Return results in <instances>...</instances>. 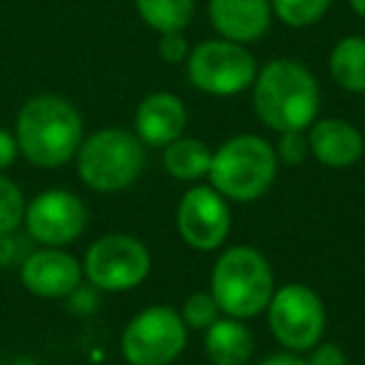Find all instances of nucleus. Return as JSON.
Wrapping results in <instances>:
<instances>
[{
	"label": "nucleus",
	"mask_w": 365,
	"mask_h": 365,
	"mask_svg": "<svg viewBox=\"0 0 365 365\" xmlns=\"http://www.w3.org/2000/svg\"><path fill=\"white\" fill-rule=\"evenodd\" d=\"M18 153H21V150H18L16 135L0 128V170H6V168H11V165H13V160L18 158Z\"/></svg>",
	"instance_id": "obj_28"
},
{
	"label": "nucleus",
	"mask_w": 365,
	"mask_h": 365,
	"mask_svg": "<svg viewBox=\"0 0 365 365\" xmlns=\"http://www.w3.org/2000/svg\"><path fill=\"white\" fill-rule=\"evenodd\" d=\"M26 228L36 243L61 248L83 235L88 225V208L71 190H46L26 205Z\"/></svg>",
	"instance_id": "obj_11"
},
{
	"label": "nucleus",
	"mask_w": 365,
	"mask_h": 365,
	"mask_svg": "<svg viewBox=\"0 0 365 365\" xmlns=\"http://www.w3.org/2000/svg\"><path fill=\"white\" fill-rule=\"evenodd\" d=\"M18 150L38 168H61L73 160L83 143V118L66 98L36 96L16 120Z\"/></svg>",
	"instance_id": "obj_2"
},
{
	"label": "nucleus",
	"mask_w": 365,
	"mask_h": 365,
	"mask_svg": "<svg viewBox=\"0 0 365 365\" xmlns=\"http://www.w3.org/2000/svg\"><path fill=\"white\" fill-rule=\"evenodd\" d=\"M138 16L155 33L185 31L193 21L195 0H135Z\"/></svg>",
	"instance_id": "obj_19"
},
{
	"label": "nucleus",
	"mask_w": 365,
	"mask_h": 365,
	"mask_svg": "<svg viewBox=\"0 0 365 365\" xmlns=\"http://www.w3.org/2000/svg\"><path fill=\"white\" fill-rule=\"evenodd\" d=\"M96 290L98 288H88V285H78L71 295H68V303H71V310L76 313H93L98 305V298H96Z\"/></svg>",
	"instance_id": "obj_27"
},
{
	"label": "nucleus",
	"mask_w": 365,
	"mask_h": 365,
	"mask_svg": "<svg viewBox=\"0 0 365 365\" xmlns=\"http://www.w3.org/2000/svg\"><path fill=\"white\" fill-rule=\"evenodd\" d=\"M258 76V63L245 46L233 41H205L188 53V78L200 93L230 98L248 91Z\"/></svg>",
	"instance_id": "obj_8"
},
{
	"label": "nucleus",
	"mask_w": 365,
	"mask_h": 365,
	"mask_svg": "<svg viewBox=\"0 0 365 365\" xmlns=\"http://www.w3.org/2000/svg\"><path fill=\"white\" fill-rule=\"evenodd\" d=\"M328 71L335 86L348 93H365V38L348 36L335 43L328 58Z\"/></svg>",
	"instance_id": "obj_18"
},
{
	"label": "nucleus",
	"mask_w": 365,
	"mask_h": 365,
	"mask_svg": "<svg viewBox=\"0 0 365 365\" xmlns=\"http://www.w3.org/2000/svg\"><path fill=\"white\" fill-rule=\"evenodd\" d=\"M273 16L290 28H308L330 11L333 0H270Z\"/></svg>",
	"instance_id": "obj_20"
},
{
	"label": "nucleus",
	"mask_w": 365,
	"mask_h": 365,
	"mask_svg": "<svg viewBox=\"0 0 365 365\" xmlns=\"http://www.w3.org/2000/svg\"><path fill=\"white\" fill-rule=\"evenodd\" d=\"M31 235H21L16 230L0 233V270L21 268L23 260L33 253L31 250Z\"/></svg>",
	"instance_id": "obj_23"
},
{
	"label": "nucleus",
	"mask_w": 365,
	"mask_h": 365,
	"mask_svg": "<svg viewBox=\"0 0 365 365\" xmlns=\"http://www.w3.org/2000/svg\"><path fill=\"white\" fill-rule=\"evenodd\" d=\"M350 8H353L360 18H365V0H350Z\"/></svg>",
	"instance_id": "obj_31"
},
{
	"label": "nucleus",
	"mask_w": 365,
	"mask_h": 365,
	"mask_svg": "<svg viewBox=\"0 0 365 365\" xmlns=\"http://www.w3.org/2000/svg\"><path fill=\"white\" fill-rule=\"evenodd\" d=\"M150 250L125 233H108L88 248L83 273L88 283L106 293H125L150 275Z\"/></svg>",
	"instance_id": "obj_9"
},
{
	"label": "nucleus",
	"mask_w": 365,
	"mask_h": 365,
	"mask_svg": "<svg viewBox=\"0 0 365 365\" xmlns=\"http://www.w3.org/2000/svg\"><path fill=\"white\" fill-rule=\"evenodd\" d=\"M265 310H268L270 333L290 353H305L323 340L328 315L320 295L310 285H283L273 293Z\"/></svg>",
	"instance_id": "obj_7"
},
{
	"label": "nucleus",
	"mask_w": 365,
	"mask_h": 365,
	"mask_svg": "<svg viewBox=\"0 0 365 365\" xmlns=\"http://www.w3.org/2000/svg\"><path fill=\"white\" fill-rule=\"evenodd\" d=\"M180 318L188 330H205L220 318V308L213 295H210V290L208 293L200 290V293H193L185 298V303L180 308Z\"/></svg>",
	"instance_id": "obj_21"
},
{
	"label": "nucleus",
	"mask_w": 365,
	"mask_h": 365,
	"mask_svg": "<svg viewBox=\"0 0 365 365\" xmlns=\"http://www.w3.org/2000/svg\"><path fill=\"white\" fill-rule=\"evenodd\" d=\"M278 175V155L265 138L245 133L225 140L210 160V188L225 200L250 203L263 198Z\"/></svg>",
	"instance_id": "obj_4"
},
{
	"label": "nucleus",
	"mask_w": 365,
	"mask_h": 365,
	"mask_svg": "<svg viewBox=\"0 0 365 365\" xmlns=\"http://www.w3.org/2000/svg\"><path fill=\"white\" fill-rule=\"evenodd\" d=\"M158 53H160V58L165 63H182L188 61V41H185V36H182V31L178 33H163L160 36V43H158Z\"/></svg>",
	"instance_id": "obj_25"
},
{
	"label": "nucleus",
	"mask_w": 365,
	"mask_h": 365,
	"mask_svg": "<svg viewBox=\"0 0 365 365\" xmlns=\"http://www.w3.org/2000/svg\"><path fill=\"white\" fill-rule=\"evenodd\" d=\"M230 208L228 200L208 185H195L185 190L178 203L175 225L182 243L193 250H218L230 235Z\"/></svg>",
	"instance_id": "obj_10"
},
{
	"label": "nucleus",
	"mask_w": 365,
	"mask_h": 365,
	"mask_svg": "<svg viewBox=\"0 0 365 365\" xmlns=\"http://www.w3.org/2000/svg\"><path fill=\"white\" fill-rule=\"evenodd\" d=\"M78 175L98 193L130 188L145 168V145L123 128H103L81 143L76 153Z\"/></svg>",
	"instance_id": "obj_5"
},
{
	"label": "nucleus",
	"mask_w": 365,
	"mask_h": 365,
	"mask_svg": "<svg viewBox=\"0 0 365 365\" xmlns=\"http://www.w3.org/2000/svg\"><path fill=\"white\" fill-rule=\"evenodd\" d=\"M308 148L310 155L320 165L343 170L363 158L365 140L353 123L340 120V118H323V120H315L310 125Z\"/></svg>",
	"instance_id": "obj_15"
},
{
	"label": "nucleus",
	"mask_w": 365,
	"mask_h": 365,
	"mask_svg": "<svg viewBox=\"0 0 365 365\" xmlns=\"http://www.w3.org/2000/svg\"><path fill=\"white\" fill-rule=\"evenodd\" d=\"M253 108L260 123L275 133L308 130L320 110L315 76L293 58H275L253 81Z\"/></svg>",
	"instance_id": "obj_1"
},
{
	"label": "nucleus",
	"mask_w": 365,
	"mask_h": 365,
	"mask_svg": "<svg viewBox=\"0 0 365 365\" xmlns=\"http://www.w3.org/2000/svg\"><path fill=\"white\" fill-rule=\"evenodd\" d=\"M275 293L270 263L260 250L250 245H235L220 253L210 273V295L220 313L248 320L268 308Z\"/></svg>",
	"instance_id": "obj_3"
},
{
	"label": "nucleus",
	"mask_w": 365,
	"mask_h": 365,
	"mask_svg": "<svg viewBox=\"0 0 365 365\" xmlns=\"http://www.w3.org/2000/svg\"><path fill=\"white\" fill-rule=\"evenodd\" d=\"M188 343L180 313L168 305L140 310L120 335V353L128 365H170Z\"/></svg>",
	"instance_id": "obj_6"
},
{
	"label": "nucleus",
	"mask_w": 365,
	"mask_h": 365,
	"mask_svg": "<svg viewBox=\"0 0 365 365\" xmlns=\"http://www.w3.org/2000/svg\"><path fill=\"white\" fill-rule=\"evenodd\" d=\"M0 365H38L33 358H26V355H18V358H6L0 360Z\"/></svg>",
	"instance_id": "obj_30"
},
{
	"label": "nucleus",
	"mask_w": 365,
	"mask_h": 365,
	"mask_svg": "<svg viewBox=\"0 0 365 365\" xmlns=\"http://www.w3.org/2000/svg\"><path fill=\"white\" fill-rule=\"evenodd\" d=\"M188 128V108L173 93H150L135 110V135L143 145L165 148Z\"/></svg>",
	"instance_id": "obj_14"
},
{
	"label": "nucleus",
	"mask_w": 365,
	"mask_h": 365,
	"mask_svg": "<svg viewBox=\"0 0 365 365\" xmlns=\"http://www.w3.org/2000/svg\"><path fill=\"white\" fill-rule=\"evenodd\" d=\"M308 365H345V353L338 343H323L310 348Z\"/></svg>",
	"instance_id": "obj_26"
},
{
	"label": "nucleus",
	"mask_w": 365,
	"mask_h": 365,
	"mask_svg": "<svg viewBox=\"0 0 365 365\" xmlns=\"http://www.w3.org/2000/svg\"><path fill=\"white\" fill-rule=\"evenodd\" d=\"M26 198L11 178L0 175V233L18 230L26 218Z\"/></svg>",
	"instance_id": "obj_22"
},
{
	"label": "nucleus",
	"mask_w": 365,
	"mask_h": 365,
	"mask_svg": "<svg viewBox=\"0 0 365 365\" xmlns=\"http://www.w3.org/2000/svg\"><path fill=\"white\" fill-rule=\"evenodd\" d=\"M203 348L213 365H245L253 358L255 340L243 320L225 315L205 328Z\"/></svg>",
	"instance_id": "obj_16"
},
{
	"label": "nucleus",
	"mask_w": 365,
	"mask_h": 365,
	"mask_svg": "<svg viewBox=\"0 0 365 365\" xmlns=\"http://www.w3.org/2000/svg\"><path fill=\"white\" fill-rule=\"evenodd\" d=\"M258 365H308V360L298 358L295 353H278V355H270V358L260 360Z\"/></svg>",
	"instance_id": "obj_29"
},
{
	"label": "nucleus",
	"mask_w": 365,
	"mask_h": 365,
	"mask_svg": "<svg viewBox=\"0 0 365 365\" xmlns=\"http://www.w3.org/2000/svg\"><path fill=\"white\" fill-rule=\"evenodd\" d=\"M21 280L38 298H68L81 285L83 265L61 248H41L23 260Z\"/></svg>",
	"instance_id": "obj_12"
},
{
	"label": "nucleus",
	"mask_w": 365,
	"mask_h": 365,
	"mask_svg": "<svg viewBox=\"0 0 365 365\" xmlns=\"http://www.w3.org/2000/svg\"><path fill=\"white\" fill-rule=\"evenodd\" d=\"M310 148H308V138H305V130L298 133H280V143L275 148V155H278V163H285L288 168H298L300 163L308 158Z\"/></svg>",
	"instance_id": "obj_24"
},
{
	"label": "nucleus",
	"mask_w": 365,
	"mask_h": 365,
	"mask_svg": "<svg viewBox=\"0 0 365 365\" xmlns=\"http://www.w3.org/2000/svg\"><path fill=\"white\" fill-rule=\"evenodd\" d=\"M213 150L198 138H178L163 150V168L175 180H200L208 175Z\"/></svg>",
	"instance_id": "obj_17"
},
{
	"label": "nucleus",
	"mask_w": 365,
	"mask_h": 365,
	"mask_svg": "<svg viewBox=\"0 0 365 365\" xmlns=\"http://www.w3.org/2000/svg\"><path fill=\"white\" fill-rule=\"evenodd\" d=\"M208 16L220 38L248 46L268 33L273 6L270 0H210Z\"/></svg>",
	"instance_id": "obj_13"
}]
</instances>
